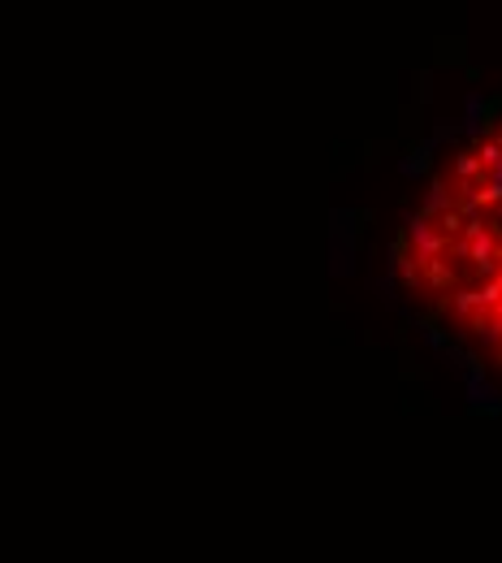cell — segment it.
I'll return each instance as SVG.
<instances>
[{"label": "cell", "instance_id": "obj_1", "mask_svg": "<svg viewBox=\"0 0 502 563\" xmlns=\"http://www.w3.org/2000/svg\"><path fill=\"white\" fill-rule=\"evenodd\" d=\"M394 269L455 343L502 369V104L446 148L394 239Z\"/></svg>", "mask_w": 502, "mask_h": 563}]
</instances>
